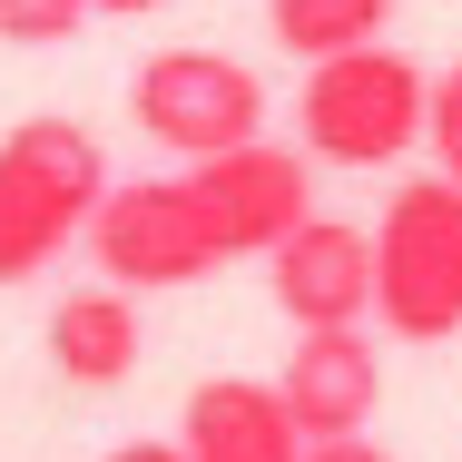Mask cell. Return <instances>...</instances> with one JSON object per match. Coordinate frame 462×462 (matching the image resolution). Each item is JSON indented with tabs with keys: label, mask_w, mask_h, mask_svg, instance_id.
<instances>
[{
	"label": "cell",
	"mask_w": 462,
	"mask_h": 462,
	"mask_svg": "<svg viewBox=\"0 0 462 462\" xmlns=\"http://www.w3.org/2000/svg\"><path fill=\"white\" fill-rule=\"evenodd\" d=\"M374 325L393 345L462 335V178H403L374 217Z\"/></svg>",
	"instance_id": "4"
},
{
	"label": "cell",
	"mask_w": 462,
	"mask_h": 462,
	"mask_svg": "<svg viewBox=\"0 0 462 462\" xmlns=\"http://www.w3.org/2000/svg\"><path fill=\"white\" fill-rule=\"evenodd\" d=\"M108 158L79 118H20L0 138V285L50 276L79 236L98 226V197H108Z\"/></svg>",
	"instance_id": "2"
},
{
	"label": "cell",
	"mask_w": 462,
	"mask_h": 462,
	"mask_svg": "<svg viewBox=\"0 0 462 462\" xmlns=\"http://www.w3.org/2000/svg\"><path fill=\"white\" fill-rule=\"evenodd\" d=\"M108 462H187V443H118Z\"/></svg>",
	"instance_id": "14"
},
{
	"label": "cell",
	"mask_w": 462,
	"mask_h": 462,
	"mask_svg": "<svg viewBox=\"0 0 462 462\" xmlns=\"http://www.w3.org/2000/svg\"><path fill=\"white\" fill-rule=\"evenodd\" d=\"M266 30L295 60H335V50H365L393 30V0H266Z\"/></svg>",
	"instance_id": "10"
},
{
	"label": "cell",
	"mask_w": 462,
	"mask_h": 462,
	"mask_svg": "<svg viewBox=\"0 0 462 462\" xmlns=\"http://www.w3.org/2000/svg\"><path fill=\"white\" fill-rule=\"evenodd\" d=\"M128 118L178 158H217L266 138V79L226 50H158L128 69Z\"/></svg>",
	"instance_id": "5"
},
{
	"label": "cell",
	"mask_w": 462,
	"mask_h": 462,
	"mask_svg": "<svg viewBox=\"0 0 462 462\" xmlns=\"http://www.w3.org/2000/svg\"><path fill=\"white\" fill-rule=\"evenodd\" d=\"M276 393H285V413L305 423V443H325V433H365L374 403H383V355H374L365 325H315V335H295Z\"/></svg>",
	"instance_id": "7"
},
{
	"label": "cell",
	"mask_w": 462,
	"mask_h": 462,
	"mask_svg": "<svg viewBox=\"0 0 462 462\" xmlns=\"http://www.w3.org/2000/svg\"><path fill=\"white\" fill-rule=\"evenodd\" d=\"M89 10H108V20H138V10H158V0H89Z\"/></svg>",
	"instance_id": "15"
},
{
	"label": "cell",
	"mask_w": 462,
	"mask_h": 462,
	"mask_svg": "<svg viewBox=\"0 0 462 462\" xmlns=\"http://www.w3.org/2000/svg\"><path fill=\"white\" fill-rule=\"evenodd\" d=\"M187 462H305V423L285 413L276 383L256 374H207L178 413Z\"/></svg>",
	"instance_id": "8"
},
{
	"label": "cell",
	"mask_w": 462,
	"mask_h": 462,
	"mask_svg": "<svg viewBox=\"0 0 462 462\" xmlns=\"http://www.w3.org/2000/svg\"><path fill=\"white\" fill-rule=\"evenodd\" d=\"M305 148L276 138H246V148H217V158H187L178 178H128L98 197L89 256L108 285H138V295H168V285H207L236 256H266L295 217H315L305 197Z\"/></svg>",
	"instance_id": "1"
},
{
	"label": "cell",
	"mask_w": 462,
	"mask_h": 462,
	"mask_svg": "<svg viewBox=\"0 0 462 462\" xmlns=\"http://www.w3.org/2000/svg\"><path fill=\"white\" fill-rule=\"evenodd\" d=\"M148 355V315H138V285H69L60 305H50V365L60 383H79V393H118L128 374Z\"/></svg>",
	"instance_id": "9"
},
{
	"label": "cell",
	"mask_w": 462,
	"mask_h": 462,
	"mask_svg": "<svg viewBox=\"0 0 462 462\" xmlns=\"http://www.w3.org/2000/svg\"><path fill=\"white\" fill-rule=\"evenodd\" d=\"M266 295L295 335L315 325H374V226L345 217H295L266 246Z\"/></svg>",
	"instance_id": "6"
},
{
	"label": "cell",
	"mask_w": 462,
	"mask_h": 462,
	"mask_svg": "<svg viewBox=\"0 0 462 462\" xmlns=\"http://www.w3.org/2000/svg\"><path fill=\"white\" fill-rule=\"evenodd\" d=\"M423 148H433V168L462 178V60L453 69H433V118H423Z\"/></svg>",
	"instance_id": "12"
},
{
	"label": "cell",
	"mask_w": 462,
	"mask_h": 462,
	"mask_svg": "<svg viewBox=\"0 0 462 462\" xmlns=\"http://www.w3.org/2000/svg\"><path fill=\"white\" fill-rule=\"evenodd\" d=\"M79 20H89V0H0L10 50H60V40H79Z\"/></svg>",
	"instance_id": "11"
},
{
	"label": "cell",
	"mask_w": 462,
	"mask_h": 462,
	"mask_svg": "<svg viewBox=\"0 0 462 462\" xmlns=\"http://www.w3.org/2000/svg\"><path fill=\"white\" fill-rule=\"evenodd\" d=\"M305 462H393L374 433H325V443H305Z\"/></svg>",
	"instance_id": "13"
},
{
	"label": "cell",
	"mask_w": 462,
	"mask_h": 462,
	"mask_svg": "<svg viewBox=\"0 0 462 462\" xmlns=\"http://www.w3.org/2000/svg\"><path fill=\"white\" fill-rule=\"evenodd\" d=\"M423 118H433V69L403 60V50H383V40L305 60L295 148L325 158V168H393L403 148H423Z\"/></svg>",
	"instance_id": "3"
}]
</instances>
